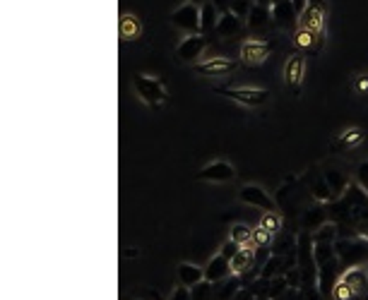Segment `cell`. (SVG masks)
<instances>
[{
  "label": "cell",
  "instance_id": "obj_27",
  "mask_svg": "<svg viewBox=\"0 0 368 300\" xmlns=\"http://www.w3.org/2000/svg\"><path fill=\"white\" fill-rule=\"evenodd\" d=\"M330 298H332V300H364L342 277L337 279V284H335V289H332V293H330Z\"/></svg>",
  "mask_w": 368,
  "mask_h": 300
},
{
  "label": "cell",
  "instance_id": "obj_10",
  "mask_svg": "<svg viewBox=\"0 0 368 300\" xmlns=\"http://www.w3.org/2000/svg\"><path fill=\"white\" fill-rule=\"evenodd\" d=\"M270 53H272V43L270 41H265V39H246L243 43H241L238 58H241L243 65L258 68V65H263V63L270 58Z\"/></svg>",
  "mask_w": 368,
  "mask_h": 300
},
{
  "label": "cell",
  "instance_id": "obj_39",
  "mask_svg": "<svg viewBox=\"0 0 368 300\" xmlns=\"http://www.w3.org/2000/svg\"><path fill=\"white\" fill-rule=\"evenodd\" d=\"M188 3H193V5H198V8H202V5H205L207 0H188Z\"/></svg>",
  "mask_w": 368,
  "mask_h": 300
},
{
  "label": "cell",
  "instance_id": "obj_25",
  "mask_svg": "<svg viewBox=\"0 0 368 300\" xmlns=\"http://www.w3.org/2000/svg\"><path fill=\"white\" fill-rule=\"evenodd\" d=\"M322 223H327V212H325V209H320V207H315V209H310V212L303 214L301 228H303V231L313 233V231H318Z\"/></svg>",
  "mask_w": 368,
  "mask_h": 300
},
{
  "label": "cell",
  "instance_id": "obj_1",
  "mask_svg": "<svg viewBox=\"0 0 368 300\" xmlns=\"http://www.w3.org/2000/svg\"><path fill=\"white\" fill-rule=\"evenodd\" d=\"M132 89H135L140 101L147 104L149 108H162L169 101L167 85L157 75H144V73L132 75Z\"/></svg>",
  "mask_w": 368,
  "mask_h": 300
},
{
  "label": "cell",
  "instance_id": "obj_34",
  "mask_svg": "<svg viewBox=\"0 0 368 300\" xmlns=\"http://www.w3.org/2000/svg\"><path fill=\"white\" fill-rule=\"evenodd\" d=\"M241 247H243V245H238V242H236V240H231V238H229V240H226V242H224V245H221V247H219V252H221V255H224V257H226V259H233V257H236V252L241 250Z\"/></svg>",
  "mask_w": 368,
  "mask_h": 300
},
{
  "label": "cell",
  "instance_id": "obj_7",
  "mask_svg": "<svg viewBox=\"0 0 368 300\" xmlns=\"http://www.w3.org/2000/svg\"><path fill=\"white\" fill-rule=\"evenodd\" d=\"M171 24L186 34H202V15L200 8L193 3H183L181 8L171 12Z\"/></svg>",
  "mask_w": 368,
  "mask_h": 300
},
{
  "label": "cell",
  "instance_id": "obj_33",
  "mask_svg": "<svg viewBox=\"0 0 368 300\" xmlns=\"http://www.w3.org/2000/svg\"><path fill=\"white\" fill-rule=\"evenodd\" d=\"M354 92H357V97H368V73L354 77Z\"/></svg>",
  "mask_w": 368,
  "mask_h": 300
},
{
  "label": "cell",
  "instance_id": "obj_32",
  "mask_svg": "<svg viewBox=\"0 0 368 300\" xmlns=\"http://www.w3.org/2000/svg\"><path fill=\"white\" fill-rule=\"evenodd\" d=\"M357 185L368 195V159L357 166Z\"/></svg>",
  "mask_w": 368,
  "mask_h": 300
},
{
  "label": "cell",
  "instance_id": "obj_15",
  "mask_svg": "<svg viewBox=\"0 0 368 300\" xmlns=\"http://www.w3.org/2000/svg\"><path fill=\"white\" fill-rule=\"evenodd\" d=\"M243 27H246L243 17H238L236 12L229 10V12H224V15H219L214 34H217L219 39H231V36H238L241 31H243Z\"/></svg>",
  "mask_w": 368,
  "mask_h": 300
},
{
  "label": "cell",
  "instance_id": "obj_11",
  "mask_svg": "<svg viewBox=\"0 0 368 300\" xmlns=\"http://www.w3.org/2000/svg\"><path fill=\"white\" fill-rule=\"evenodd\" d=\"M294 46H296V50H301L303 55H318L320 50H322V46H325V34H318V31L296 27V31H294Z\"/></svg>",
  "mask_w": 368,
  "mask_h": 300
},
{
  "label": "cell",
  "instance_id": "obj_5",
  "mask_svg": "<svg viewBox=\"0 0 368 300\" xmlns=\"http://www.w3.org/2000/svg\"><path fill=\"white\" fill-rule=\"evenodd\" d=\"M241 63L233 60V58H226V55H214V58H207L202 63H195L193 73L200 75V77H229V75H233L238 70Z\"/></svg>",
  "mask_w": 368,
  "mask_h": 300
},
{
  "label": "cell",
  "instance_id": "obj_14",
  "mask_svg": "<svg viewBox=\"0 0 368 300\" xmlns=\"http://www.w3.org/2000/svg\"><path fill=\"white\" fill-rule=\"evenodd\" d=\"M364 139H366L364 127H347L345 132H340V135L335 137V142L330 144V151H332V154H340V151L357 149Z\"/></svg>",
  "mask_w": 368,
  "mask_h": 300
},
{
  "label": "cell",
  "instance_id": "obj_21",
  "mask_svg": "<svg viewBox=\"0 0 368 300\" xmlns=\"http://www.w3.org/2000/svg\"><path fill=\"white\" fill-rule=\"evenodd\" d=\"M272 20H275V24H279V27H289L294 20H299V12L294 10L291 0H282V3L272 5Z\"/></svg>",
  "mask_w": 368,
  "mask_h": 300
},
{
  "label": "cell",
  "instance_id": "obj_4",
  "mask_svg": "<svg viewBox=\"0 0 368 300\" xmlns=\"http://www.w3.org/2000/svg\"><path fill=\"white\" fill-rule=\"evenodd\" d=\"M306 58L308 55H303L301 50H294L284 63V85L294 97H301V87L306 80Z\"/></svg>",
  "mask_w": 368,
  "mask_h": 300
},
{
  "label": "cell",
  "instance_id": "obj_37",
  "mask_svg": "<svg viewBox=\"0 0 368 300\" xmlns=\"http://www.w3.org/2000/svg\"><path fill=\"white\" fill-rule=\"evenodd\" d=\"M212 3H214V8H217L219 15H224V12L231 10V3H233V0H212Z\"/></svg>",
  "mask_w": 368,
  "mask_h": 300
},
{
  "label": "cell",
  "instance_id": "obj_16",
  "mask_svg": "<svg viewBox=\"0 0 368 300\" xmlns=\"http://www.w3.org/2000/svg\"><path fill=\"white\" fill-rule=\"evenodd\" d=\"M231 259H226L224 255L217 252L212 255L205 267V281H209V284H219V281L229 279L231 277Z\"/></svg>",
  "mask_w": 368,
  "mask_h": 300
},
{
  "label": "cell",
  "instance_id": "obj_41",
  "mask_svg": "<svg viewBox=\"0 0 368 300\" xmlns=\"http://www.w3.org/2000/svg\"><path fill=\"white\" fill-rule=\"evenodd\" d=\"M366 272H368V264H366Z\"/></svg>",
  "mask_w": 368,
  "mask_h": 300
},
{
  "label": "cell",
  "instance_id": "obj_22",
  "mask_svg": "<svg viewBox=\"0 0 368 300\" xmlns=\"http://www.w3.org/2000/svg\"><path fill=\"white\" fill-rule=\"evenodd\" d=\"M241 289H243V286H241V277L231 274L229 279L219 281V289H214L212 300H233V296H236Z\"/></svg>",
  "mask_w": 368,
  "mask_h": 300
},
{
  "label": "cell",
  "instance_id": "obj_6",
  "mask_svg": "<svg viewBox=\"0 0 368 300\" xmlns=\"http://www.w3.org/2000/svg\"><path fill=\"white\" fill-rule=\"evenodd\" d=\"M207 46V34H186V39H181V43L176 46V60L183 65H195V63H200Z\"/></svg>",
  "mask_w": 368,
  "mask_h": 300
},
{
  "label": "cell",
  "instance_id": "obj_26",
  "mask_svg": "<svg viewBox=\"0 0 368 300\" xmlns=\"http://www.w3.org/2000/svg\"><path fill=\"white\" fill-rule=\"evenodd\" d=\"M200 15H202V34H207V31H214V27H217V20H219V12H217V8H214L212 0H207V3L202 5Z\"/></svg>",
  "mask_w": 368,
  "mask_h": 300
},
{
  "label": "cell",
  "instance_id": "obj_2",
  "mask_svg": "<svg viewBox=\"0 0 368 300\" xmlns=\"http://www.w3.org/2000/svg\"><path fill=\"white\" fill-rule=\"evenodd\" d=\"M214 92L243 108H263L270 104V92L263 87H214Z\"/></svg>",
  "mask_w": 368,
  "mask_h": 300
},
{
  "label": "cell",
  "instance_id": "obj_35",
  "mask_svg": "<svg viewBox=\"0 0 368 300\" xmlns=\"http://www.w3.org/2000/svg\"><path fill=\"white\" fill-rule=\"evenodd\" d=\"M137 298L140 300H164V296H162L159 291L147 289V286H140V289H137Z\"/></svg>",
  "mask_w": 368,
  "mask_h": 300
},
{
  "label": "cell",
  "instance_id": "obj_30",
  "mask_svg": "<svg viewBox=\"0 0 368 300\" xmlns=\"http://www.w3.org/2000/svg\"><path fill=\"white\" fill-rule=\"evenodd\" d=\"M272 238H275V233H270L268 228H263V226L253 228V247H268Z\"/></svg>",
  "mask_w": 368,
  "mask_h": 300
},
{
  "label": "cell",
  "instance_id": "obj_8",
  "mask_svg": "<svg viewBox=\"0 0 368 300\" xmlns=\"http://www.w3.org/2000/svg\"><path fill=\"white\" fill-rule=\"evenodd\" d=\"M238 200L253 209H260V212H279L277 200L268 190L260 188V185H243V188L238 190Z\"/></svg>",
  "mask_w": 368,
  "mask_h": 300
},
{
  "label": "cell",
  "instance_id": "obj_9",
  "mask_svg": "<svg viewBox=\"0 0 368 300\" xmlns=\"http://www.w3.org/2000/svg\"><path fill=\"white\" fill-rule=\"evenodd\" d=\"M200 183H214V185H221V183H231L236 181V168H233V164L224 161V159H217V161H209L207 166H202V168L195 173Z\"/></svg>",
  "mask_w": 368,
  "mask_h": 300
},
{
  "label": "cell",
  "instance_id": "obj_28",
  "mask_svg": "<svg viewBox=\"0 0 368 300\" xmlns=\"http://www.w3.org/2000/svg\"><path fill=\"white\" fill-rule=\"evenodd\" d=\"M229 238L236 240L238 245H253V228L248 223H233L229 231Z\"/></svg>",
  "mask_w": 368,
  "mask_h": 300
},
{
  "label": "cell",
  "instance_id": "obj_23",
  "mask_svg": "<svg viewBox=\"0 0 368 300\" xmlns=\"http://www.w3.org/2000/svg\"><path fill=\"white\" fill-rule=\"evenodd\" d=\"M322 176H325L330 190H332L335 200H342V197L347 195V188H349V176L347 173H340V171H325Z\"/></svg>",
  "mask_w": 368,
  "mask_h": 300
},
{
  "label": "cell",
  "instance_id": "obj_31",
  "mask_svg": "<svg viewBox=\"0 0 368 300\" xmlns=\"http://www.w3.org/2000/svg\"><path fill=\"white\" fill-rule=\"evenodd\" d=\"M209 289H212V284H209V281H202V284L193 286V289H190V293H193V300H209V298H214V291H209Z\"/></svg>",
  "mask_w": 368,
  "mask_h": 300
},
{
  "label": "cell",
  "instance_id": "obj_36",
  "mask_svg": "<svg viewBox=\"0 0 368 300\" xmlns=\"http://www.w3.org/2000/svg\"><path fill=\"white\" fill-rule=\"evenodd\" d=\"M169 300H193V293H190V289H186V286H179V289L169 296Z\"/></svg>",
  "mask_w": 368,
  "mask_h": 300
},
{
  "label": "cell",
  "instance_id": "obj_18",
  "mask_svg": "<svg viewBox=\"0 0 368 300\" xmlns=\"http://www.w3.org/2000/svg\"><path fill=\"white\" fill-rule=\"evenodd\" d=\"M342 279H345L361 298L368 296V272H366V267H361V264L347 267V269L342 272Z\"/></svg>",
  "mask_w": 368,
  "mask_h": 300
},
{
  "label": "cell",
  "instance_id": "obj_13",
  "mask_svg": "<svg viewBox=\"0 0 368 300\" xmlns=\"http://www.w3.org/2000/svg\"><path fill=\"white\" fill-rule=\"evenodd\" d=\"M142 22H140L137 15H132V12H120L118 17V36L123 43H130V41H140L142 39Z\"/></svg>",
  "mask_w": 368,
  "mask_h": 300
},
{
  "label": "cell",
  "instance_id": "obj_12",
  "mask_svg": "<svg viewBox=\"0 0 368 300\" xmlns=\"http://www.w3.org/2000/svg\"><path fill=\"white\" fill-rule=\"evenodd\" d=\"M325 20H327V10L320 8V5H313L308 3L306 10L299 15L296 24L303 29H310V31H318V34H325Z\"/></svg>",
  "mask_w": 368,
  "mask_h": 300
},
{
  "label": "cell",
  "instance_id": "obj_24",
  "mask_svg": "<svg viewBox=\"0 0 368 300\" xmlns=\"http://www.w3.org/2000/svg\"><path fill=\"white\" fill-rule=\"evenodd\" d=\"M310 195H313V200L318 204H332L335 202V195H332V190H330L325 176L315 178V181L310 183Z\"/></svg>",
  "mask_w": 368,
  "mask_h": 300
},
{
  "label": "cell",
  "instance_id": "obj_29",
  "mask_svg": "<svg viewBox=\"0 0 368 300\" xmlns=\"http://www.w3.org/2000/svg\"><path fill=\"white\" fill-rule=\"evenodd\" d=\"M260 226L268 228L270 233L277 235L279 231H282V214H279V212H265L263 219H260Z\"/></svg>",
  "mask_w": 368,
  "mask_h": 300
},
{
  "label": "cell",
  "instance_id": "obj_38",
  "mask_svg": "<svg viewBox=\"0 0 368 300\" xmlns=\"http://www.w3.org/2000/svg\"><path fill=\"white\" fill-rule=\"evenodd\" d=\"M308 3H313V5H320V8H325V10H327V0H308Z\"/></svg>",
  "mask_w": 368,
  "mask_h": 300
},
{
  "label": "cell",
  "instance_id": "obj_40",
  "mask_svg": "<svg viewBox=\"0 0 368 300\" xmlns=\"http://www.w3.org/2000/svg\"><path fill=\"white\" fill-rule=\"evenodd\" d=\"M123 300H140L137 296H132V298H123Z\"/></svg>",
  "mask_w": 368,
  "mask_h": 300
},
{
  "label": "cell",
  "instance_id": "obj_3",
  "mask_svg": "<svg viewBox=\"0 0 368 300\" xmlns=\"http://www.w3.org/2000/svg\"><path fill=\"white\" fill-rule=\"evenodd\" d=\"M335 250H337L342 264H345V267L357 264V259H361L368 252V235L349 233V235H345V238L340 235V238L335 240Z\"/></svg>",
  "mask_w": 368,
  "mask_h": 300
},
{
  "label": "cell",
  "instance_id": "obj_17",
  "mask_svg": "<svg viewBox=\"0 0 368 300\" xmlns=\"http://www.w3.org/2000/svg\"><path fill=\"white\" fill-rule=\"evenodd\" d=\"M258 247L253 245H243L241 250L236 252V257L231 259V272L236 277H246L251 269H258Z\"/></svg>",
  "mask_w": 368,
  "mask_h": 300
},
{
  "label": "cell",
  "instance_id": "obj_19",
  "mask_svg": "<svg viewBox=\"0 0 368 300\" xmlns=\"http://www.w3.org/2000/svg\"><path fill=\"white\" fill-rule=\"evenodd\" d=\"M176 279H179V286H186V289H193L205 281V269L193 262H181L179 269H176Z\"/></svg>",
  "mask_w": 368,
  "mask_h": 300
},
{
  "label": "cell",
  "instance_id": "obj_20",
  "mask_svg": "<svg viewBox=\"0 0 368 300\" xmlns=\"http://www.w3.org/2000/svg\"><path fill=\"white\" fill-rule=\"evenodd\" d=\"M272 22H275V20H272V8H270V5L253 3L248 17H246V24H248L251 29H268Z\"/></svg>",
  "mask_w": 368,
  "mask_h": 300
}]
</instances>
